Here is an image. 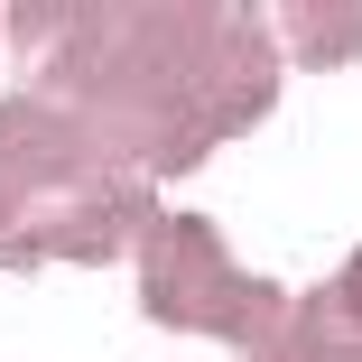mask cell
Listing matches in <instances>:
<instances>
[{
  "instance_id": "cell-1",
  "label": "cell",
  "mask_w": 362,
  "mask_h": 362,
  "mask_svg": "<svg viewBox=\"0 0 362 362\" xmlns=\"http://www.w3.org/2000/svg\"><path fill=\"white\" fill-rule=\"evenodd\" d=\"M344 316H362V260H353V279H344Z\"/></svg>"
}]
</instances>
